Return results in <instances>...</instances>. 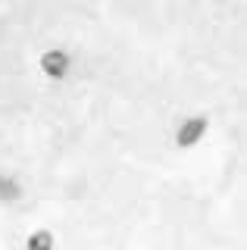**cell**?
I'll return each mask as SVG.
<instances>
[{
    "mask_svg": "<svg viewBox=\"0 0 247 250\" xmlns=\"http://www.w3.org/2000/svg\"><path fill=\"white\" fill-rule=\"evenodd\" d=\"M38 66H41V75H44V78H50V82H60V78H66L69 69H72V57H69L66 50H60V47H50V50L41 53Z\"/></svg>",
    "mask_w": 247,
    "mask_h": 250,
    "instance_id": "6da1fadb",
    "label": "cell"
},
{
    "mask_svg": "<svg viewBox=\"0 0 247 250\" xmlns=\"http://www.w3.org/2000/svg\"><path fill=\"white\" fill-rule=\"evenodd\" d=\"M206 128H210V119H206V116H191V119H185L179 125L175 144H179L182 150H191V147H197L200 141L206 138Z\"/></svg>",
    "mask_w": 247,
    "mask_h": 250,
    "instance_id": "7a4b0ae2",
    "label": "cell"
},
{
    "mask_svg": "<svg viewBox=\"0 0 247 250\" xmlns=\"http://www.w3.org/2000/svg\"><path fill=\"white\" fill-rule=\"evenodd\" d=\"M22 200V182L16 175H0V203H19Z\"/></svg>",
    "mask_w": 247,
    "mask_h": 250,
    "instance_id": "3957f363",
    "label": "cell"
},
{
    "mask_svg": "<svg viewBox=\"0 0 247 250\" xmlns=\"http://www.w3.org/2000/svg\"><path fill=\"white\" fill-rule=\"evenodd\" d=\"M25 247L28 250H53L57 247V238H53L50 229H38V231H32L25 238Z\"/></svg>",
    "mask_w": 247,
    "mask_h": 250,
    "instance_id": "277c9868",
    "label": "cell"
}]
</instances>
